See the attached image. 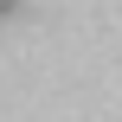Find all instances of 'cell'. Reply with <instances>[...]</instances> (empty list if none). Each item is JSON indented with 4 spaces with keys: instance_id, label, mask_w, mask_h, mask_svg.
Returning a JSON list of instances; mask_svg holds the SVG:
<instances>
[{
    "instance_id": "1",
    "label": "cell",
    "mask_w": 122,
    "mask_h": 122,
    "mask_svg": "<svg viewBox=\"0 0 122 122\" xmlns=\"http://www.w3.org/2000/svg\"><path fill=\"white\" fill-rule=\"evenodd\" d=\"M6 13H19V0H0V19H6Z\"/></svg>"
}]
</instances>
